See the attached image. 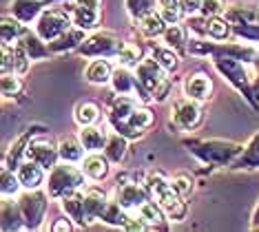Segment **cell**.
I'll return each mask as SVG.
<instances>
[{"instance_id":"38","label":"cell","mask_w":259,"mask_h":232,"mask_svg":"<svg viewBox=\"0 0 259 232\" xmlns=\"http://www.w3.org/2000/svg\"><path fill=\"white\" fill-rule=\"evenodd\" d=\"M146 53H149V51H146V47L138 44V42H126L124 47H122V51L115 56V62L135 69L140 62H142V58L146 56Z\"/></svg>"},{"instance_id":"18","label":"cell","mask_w":259,"mask_h":232,"mask_svg":"<svg viewBox=\"0 0 259 232\" xmlns=\"http://www.w3.org/2000/svg\"><path fill=\"white\" fill-rule=\"evenodd\" d=\"M78 166L87 175V179L93 181V183H100L111 175V166L113 164H111V159L107 157V155L100 151V153H87L84 159H82Z\"/></svg>"},{"instance_id":"19","label":"cell","mask_w":259,"mask_h":232,"mask_svg":"<svg viewBox=\"0 0 259 232\" xmlns=\"http://www.w3.org/2000/svg\"><path fill=\"white\" fill-rule=\"evenodd\" d=\"M60 208L71 221L78 225V228H89V221H87V210H84V188L82 190H73V193L64 195L60 199Z\"/></svg>"},{"instance_id":"45","label":"cell","mask_w":259,"mask_h":232,"mask_svg":"<svg viewBox=\"0 0 259 232\" xmlns=\"http://www.w3.org/2000/svg\"><path fill=\"white\" fill-rule=\"evenodd\" d=\"M49 230L51 232H62V230L67 232V230H78V225H75L69 217H60V219H56V221L49 225Z\"/></svg>"},{"instance_id":"20","label":"cell","mask_w":259,"mask_h":232,"mask_svg":"<svg viewBox=\"0 0 259 232\" xmlns=\"http://www.w3.org/2000/svg\"><path fill=\"white\" fill-rule=\"evenodd\" d=\"M109 199H111V195L100 186H96V183H91V186L84 188V210H87V221H89V225L100 221V217H102Z\"/></svg>"},{"instance_id":"49","label":"cell","mask_w":259,"mask_h":232,"mask_svg":"<svg viewBox=\"0 0 259 232\" xmlns=\"http://www.w3.org/2000/svg\"><path fill=\"white\" fill-rule=\"evenodd\" d=\"M157 3H173V0H157ZM178 3H180V0H178Z\"/></svg>"},{"instance_id":"33","label":"cell","mask_w":259,"mask_h":232,"mask_svg":"<svg viewBox=\"0 0 259 232\" xmlns=\"http://www.w3.org/2000/svg\"><path fill=\"white\" fill-rule=\"evenodd\" d=\"M128 144H131V140L124 137V135H120L117 130L111 128L109 130V140H107V146H104V155L111 159V164H122L126 159L128 155Z\"/></svg>"},{"instance_id":"7","label":"cell","mask_w":259,"mask_h":232,"mask_svg":"<svg viewBox=\"0 0 259 232\" xmlns=\"http://www.w3.org/2000/svg\"><path fill=\"white\" fill-rule=\"evenodd\" d=\"M124 44L126 40L120 38V33L107 31V29H96V31L87 33V38L82 40V44L73 53H78L84 60H91V58H113L115 60V56L122 51Z\"/></svg>"},{"instance_id":"43","label":"cell","mask_w":259,"mask_h":232,"mask_svg":"<svg viewBox=\"0 0 259 232\" xmlns=\"http://www.w3.org/2000/svg\"><path fill=\"white\" fill-rule=\"evenodd\" d=\"M170 181H173V188L178 190L184 199H188L195 193V179H193L191 172H175V175L170 177Z\"/></svg>"},{"instance_id":"28","label":"cell","mask_w":259,"mask_h":232,"mask_svg":"<svg viewBox=\"0 0 259 232\" xmlns=\"http://www.w3.org/2000/svg\"><path fill=\"white\" fill-rule=\"evenodd\" d=\"M78 137L82 142V146L87 148V153H100L104 151L109 140V130L100 128L98 124H91V126H78Z\"/></svg>"},{"instance_id":"48","label":"cell","mask_w":259,"mask_h":232,"mask_svg":"<svg viewBox=\"0 0 259 232\" xmlns=\"http://www.w3.org/2000/svg\"><path fill=\"white\" fill-rule=\"evenodd\" d=\"M250 67H252V73H255V75L259 77V53H257V58H255V60H252Z\"/></svg>"},{"instance_id":"31","label":"cell","mask_w":259,"mask_h":232,"mask_svg":"<svg viewBox=\"0 0 259 232\" xmlns=\"http://www.w3.org/2000/svg\"><path fill=\"white\" fill-rule=\"evenodd\" d=\"M226 20H231L233 25H248V22H257L259 20V5L252 3H235L228 5L224 11Z\"/></svg>"},{"instance_id":"30","label":"cell","mask_w":259,"mask_h":232,"mask_svg":"<svg viewBox=\"0 0 259 232\" xmlns=\"http://www.w3.org/2000/svg\"><path fill=\"white\" fill-rule=\"evenodd\" d=\"M104 117L102 106L93 100H82L78 102V106L73 109V122L78 126H91V124H100Z\"/></svg>"},{"instance_id":"25","label":"cell","mask_w":259,"mask_h":232,"mask_svg":"<svg viewBox=\"0 0 259 232\" xmlns=\"http://www.w3.org/2000/svg\"><path fill=\"white\" fill-rule=\"evenodd\" d=\"M47 172L40 164L31 162V159H25V162H20V166L16 168V175H18V179L22 183V188L25 190H36V188H45L47 183Z\"/></svg>"},{"instance_id":"8","label":"cell","mask_w":259,"mask_h":232,"mask_svg":"<svg viewBox=\"0 0 259 232\" xmlns=\"http://www.w3.org/2000/svg\"><path fill=\"white\" fill-rule=\"evenodd\" d=\"M18 204L25 217V230H40L45 225L47 212H49V201H54L49 197L45 188L36 190H22L18 195Z\"/></svg>"},{"instance_id":"21","label":"cell","mask_w":259,"mask_h":232,"mask_svg":"<svg viewBox=\"0 0 259 232\" xmlns=\"http://www.w3.org/2000/svg\"><path fill=\"white\" fill-rule=\"evenodd\" d=\"M133 25H135V31L140 33V38L142 40H157V38H162L164 31H166V20L162 18L160 11H149V14H144L142 18H138V20H133Z\"/></svg>"},{"instance_id":"22","label":"cell","mask_w":259,"mask_h":232,"mask_svg":"<svg viewBox=\"0 0 259 232\" xmlns=\"http://www.w3.org/2000/svg\"><path fill=\"white\" fill-rule=\"evenodd\" d=\"M0 228H3V232L25 230V217H22L18 199L3 197V204H0Z\"/></svg>"},{"instance_id":"24","label":"cell","mask_w":259,"mask_h":232,"mask_svg":"<svg viewBox=\"0 0 259 232\" xmlns=\"http://www.w3.org/2000/svg\"><path fill=\"white\" fill-rule=\"evenodd\" d=\"M146 51H149V56L155 58V60L160 62L170 75L180 71V67H182V53H178L173 47H168L166 42H153V40H149Z\"/></svg>"},{"instance_id":"16","label":"cell","mask_w":259,"mask_h":232,"mask_svg":"<svg viewBox=\"0 0 259 232\" xmlns=\"http://www.w3.org/2000/svg\"><path fill=\"white\" fill-rule=\"evenodd\" d=\"M58 3H64V0H11L9 14H14L18 20H22L25 25L31 27L45 9L54 7Z\"/></svg>"},{"instance_id":"9","label":"cell","mask_w":259,"mask_h":232,"mask_svg":"<svg viewBox=\"0 0 259 232\" xmlns=\"http://www.w3.org/2000/svg\"><path fill=\"white\" fill-rule=\"evenodd\" d=\"M202 122H204L202 102L186 98V95L173 100V104H170V124L178 130H182V133H193V130H197L202 126Z\"/></svg>"},{"instance_id":"23","label":"cell","mask_w":259,"mask_h":232,"mask_svg":"<svg viewBox=\"0 0 259 232\" xmlns=\"http://www.w3.org/2000/svg\"><path fill=\"white\" fill-rule=\"evenodd\" d=\"M18 44L27 51V56L31 58V62L49 60V58L54 56L51 49H49V42H45V40L36 33V29H33V27H27L25 29V33H22V38L18 40Z\"/></svg>"},{"instance_id":"4","label":"cell","mask_w":259,"mask_h":232,"mask_svg":"<svg viewBox=\"0 0 259 232\" xmlns=\"http://www.w3.org/2000/svg\"><path fill=\"white\" fill-rule=\"evenodd\" d=\"M87 175L82 172L78 164H69V162H60L54 168L47 172V183L45 190L49 193V197L54 201H60L64 195L73 193V190H82L87 188Z\"/></svg>"},{"instance_id":"27","label":"cell","mask_w":259,"mask_h":232,"mask_svg":"<svg viewBox=\"0 0 259 232\" xmlns=\"http://www.w3.org/2000/svg\"><path fill=\"white\" fill-rule=\"evenodd\" d=\"M135 215L142 219L149 230H166V228H168V217H166V212L162 210V206L157 204L155 199H149L146 204H142V206L138 208V210H135Z\"/></svg>"},{"instance_id":"42","label":"cell","mask_w":259,"mask_h":232,"mask_svg":"<svg viewBox=\"0 0 259 232\" xmlns=\"http://www.w3.org/2000/svg\"><path fill=\"white\" fill-rule=\"evenodd\" d=\"M124 9L133 20H138V18H142L144 14L157 9V0H124Z\"/></svg>"},{"instance_id":"41","label":"cell","mask_w":259,"mask_h":232,"mask_svg":"<svg viewBox=\"0 0 259 232\" xmlns=\"http://www.w3.org/2000/svg\"><path fill=\"white\" fill-rule=\"evenodd\" d=\"M233 33H235V40L259 47V20L248 22V25H233Z\"/></svg>"},{"instance_id":"26","label":"cell","mask_w":259,"mask_h":232,"mask_svg":"<svg viewBox=\"0 0 259 232\" xmlns=\"http://www.w3.org/2000/svg\"><path fill=\"white\" fill-rule=\"evenodd\" d=\"M113 64L109 58H91L84 67V80L93 86H107L111 84V75H113Z\"/></svg>"},{"instance_id":"5","label":"cell","mask_w":259,"mask_h":232,"mask_svg":"<svg viewBox=\"0 0 259 232\" xmlns=\"http://www.w3.org/2000/svg\"><path fill=\"white\" fill-rule=\"evenodd\" d=\"M210 64H213V69L235 88V91H239L252 106H257L248 62L237 60V58H228V56H215V58H210Z\"/></svg>"},{"instance_id":"10","label":"cell","mask_w":259,"mask_h":232,"mask_svg":"<svg viewBox=\"0 0 259 232\" xmlns=\"http://www.w3.org/2000/svg\"><path fill=\"white\" fill-rule=\"evenodd\" d=\"M111 197L126 210L135 212L142 204H146L149 199H153L151 190L146 188L144 181H117L113 190H111Z\"/></svg>"},{"instance_id":"14","label":"cell","mask_w":259,"mask_h":232,"mask_svg":"<svg viewBox=\"0 0 259 232\" xmlns=\"http://www.w3.org/2000/svg\"><path fill=\"white\" fill-rule=\"evenodd\" d=\"M45 128L42 126H33V128H27L22 135H18L14 142L9 144V148L5 151V157H3V166L5 168H11L16 170L20 166V162H25L27 159V148L31 144L33 137H38V135H42Z\"/></svg>"},{"instance_id":"3","label":"cell","mask_w":259,"mask_h":232,"mask_svg":"<svg viewBox=\"0 0 259 232\" xmlns=\"http://www.w3.org/2000/svg\"><path fill=\"white\" fill-rule=\"evenodd\" d=\"M135 75H138L140 84L146 93L151 95L153 102H166L173 91V77L166 69L162 67L155 58H151L149 53L142 58V62L135 67Z\"/></svg>"},{"instance_id":"15","label":"cell","mask_w":259,"mask_h":232,"mask_svg":"<svg viewBox=\"0 0 259 232\" xmlns=\"http://www.w3.org/2000/svg\"><path fill=\"white\" fill-rule=\"evenodd\" d=\"M29 67H31V58L27 51L16 42V44H3V53H0V71L3 73H16V75H27Z\"/></svg>"},{"instance_id":"11","label":"cell","mask_w":259,"mask_h":232,"mask_svg":"<svg viewBox=\"0 0 259 232\" xmlns=\"http://www.w3.org/2000/svg\"><path fill=\"white\" fill-rule=\"evenodd\" d=\"M111 88H113L115 95H135L142 102H153L151 95L144 91L142 84H140L138 75H135V69L124 67V64H117L113 69V75H111Z\"/></svg>"},{"instance_id":"17","label":"cell","mask_w":259,"mask_h":232,"mask_svg":"<svg viewBox=\"0 0 259 232\" xmlns=\"http://www.w3.org/2000/svg\"><path fill=\"white\" fill-rule=\"evenodd\" d=\"M182 93L191 100L197 102H208L213 98V80L208 77V73L204 71H195V73H188L182 82Z\"/></svg>"},{"instance_id":"29","label":"cell","mask_w":259,"mask_h":232,"mask_svg":"<svg viewBox=\"0 0 259 232\" xmlns=\"http://www.w3.org/2000/svg\"><path fill=\"white\" fill-rule=\"evenodd\" d=\"M259 168V130L244 144V151L231 164V170H257Z\"/></svg>"},{"instance_id":"36","label":"cell","mask_w":259,"mask_h":232,"mask_svg":"<svg viewBox=\"0 0 259 232\" xmlns=\"http://www.w3.org/2000/svg\"><path fill=\"white\" fill-rule=\"evenodd\" d=\"M58 153H60V162H69V164H80L87 155V148L82 146L80 137H62L58 142Z\"/></svg>"},{"instance_id":"13","label":"cell","mask_w":259,"mask_h":232,"mask_svg":"<svg viewBox=\"0 0 259 232\" xmlns=\"http://www.w3.org/2000/svg\"><path fill=\"white\" fill-rule=\"evenodd\" d=\"M27 159L40 164L45 170H51L56 164H60V153H58V144H54L49 137L38 135L31 140V144L27 148Z\"/></svg>"},{"instance_id":"39","label":"cell","mask_w":259,"mask_h":232,"mask_svg":"<svg viewBox=\"0 0 259 232\" xmlns=\"http://www.w3.org/2000/svg\"><path fill=\"white\" fill-rule=\"evenodd\" d=\"M22 91H25L22 75H16V73L0 75V93H3V100H18Z\"/></svg>"},{"instance_id":"12","label":"cell","mask_w":259,"mask_h":232,"mask_svg":"<svg viewBox=\"0 0 259 232\" xmlns=\"http://www.w3.org/2000/svg\"><path fill=\"white\" fill-rule=\"evenodd\" d=\"M71 20L84 31H96L102 20V0H71Z\"/></svg>"},{"instance_id":"35","label":"cell","mask_w":259,"mask_h":232,"mask_svg":"<svg viewBox=\"0 0 259 232\" xmlns=\"http://www.w3.org/2000/svg\"><path fill=\"white\" fill-rule=\"evenodd\" d=\"M27 27L29 25L18 20L14 14L3 16V20H0V40H3V44H16L22 38Z\"/></svg>"},{"instance_id":"6","label":"cell","mask_w":259,"mask_h":232,"mask_svg":"<svg viewBox=\"0 0 259 232\" xmlns=\"http://www.w3.org/2000/svg\"><path fill=\"white\" fill-rule=\"evenodd\" d=\"M73 27L71 20V0H64V3H58L54 7L45 9L40 18L33 22V29L45 42H54L58 40L64 31Z\"/></svg>"},{"instance_id":"46","label":"cell","mask_w":259,"mask_h":232,"mask_svg":"<svg viewBox=\"0 0 259 232\" xmlns=\"http://www.w3.org/2000/svg\"><path fill=\"white\" fill-rule=\"evenodd\" d=\"M180 5H182V11H184V20L188 16L199 14V9H202V0H180Z\"/></svg>"},{"instance_id":"1","label":"cell","mask_w":259,"mask_h":232,"mask_svg":"<svg viewBox=\"0 0 259 232\" xmlns=\"http://www.w3.org/2000/svg\"><path fill=\"white\" fill-rule=\"evenodd\" d=\"M184 148L199 164L210 166V168H231V164L239 157V153L244 151V144L239 142H231V140H184L182 142Z\"/></svg>"},{"instance_id":"34","label":"cell","mask_w":259,"mask_h":232,"mask_svg":"<svg viewBox=\"0 0 259 232\" xmlns=\"http://www.w3.org/2000/svg\"><path fill=\"white\" fill-rule=\"evenodd\" d=\"M188 29L186 25H182V22H175V25H168L166 31H164L162 35V42H166L168 47H173L178 53H182V56H186L188 53Z\"/></svg>"},{"instance_id":"2","label":"cell","mask_w":259,"mask_h":232,"mask_svg":"<svg viewBox=\"0 0 259 232\" xmlns=\"http://www.w3.org/2000/svg\"><path fill=\"white\" fill-rule=\"evenodd\" d=\"M144 183L151 190L153 199L162 206V210L166 212L170 223H182L188 217V201L182 197L178 190L173 188V181L164 170H149L144 175Z\"/></svg>"},{"instance_id":"47","label":"cell","mask_w":259,"mask_h":232,"mask_svg":"<svg viewBox=\"0 0 259 232\" xmlns=\"http://www.w3.org/2000/svg\"><path fill=\"white\" fill-rule=\"evenodd\" d=\"M252 228L259 230V204H257V208H255V215H252Z\"/></svg>"},{"instance_id":"44","label":"cell","mask_w":259,"mask_h":232,"mask_svg":"<svg viewBox=\"0 0 259 232\" xmlns=\"http://www.w3.org/2000/svg\"><path fill=\"white\" fill-rule=\"evenodd\" d=\"M228 5L224 0H202V9L199 14L206 16V18H213V16H224Z\"/></svg>"},{"instance_id":"32","label":"cell","mask_w":259,"mask_h":232,"mask_svg":"<svg viewBox=\"0 0 259 232\" xmlns=\"http://www.w3.org/2000/svg\"><path fill=\"white\" fill-rule=\"evenodd\" d=\"M87 33L89 31H84V29H80V27H71L69 31H64L60 38L54 40V42H49V49L54 56H58V53H69V51H75L78 47L82 44V40L87 38Z\"/></svg>"},{"instance_id":"40","label":"cell","mask_w":259,"mask_h":232,"mask_svg":"<svg viewBox=\"0 0 259 232\" xmlns=\"http://www.w3.org/2000/svg\"><path fill=\"white\" fill-rule=\"evenodd\" d=\"M0 193H3V197H18V195L22 193V183L18 179V175H16V170H11V168H5L3 166V172H0Z\"/></svg>"},{"instance_id":"37","label":"cell","mask_w":259,"mask_h":232,"mask_svg":"<svg viewBox=\"0 0 259 232\" xmlns=\"http://www.w3.org/2000/svg\"><path fill=\"white\" fill-rule=\"evenodd\" d=\"M206 38L217 40V42H224V40H235L233 22L226 20V16L208 18V31H206Z\"/></svg>"}]
</instances>
